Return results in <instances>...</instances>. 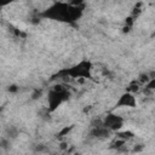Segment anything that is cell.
<instances>
[{"label": "cell", "mask_w": 155, "mask_h": 155, "mask_svg": "<svg viewBox=\"0 0 155 155\" xmlns=\"http://www.w3.org/2000/svg\"><path fill=\"white\" fill-rule=\"evenodd\" d=\"M116 105H117V108H134L137 105L134 94L128 91L126 93H122L120 96L119 101L116 102Z\"/></svg>", "instance_id": "7a4b0ae2"}, {"label": "cell", "mask_w": 155, "mask_h": 155, "mask_svg": "<svg viewBox=\"0 0 155 155\" xmlns=\"http://www.w3.org/2000/svg\"><path fill=\"white\" fill-rule=\"evenodd\" d=\"M17 90H18V88H17V86H15V85H12L11 87H8V91H10V92H16Z\"/></svg>", "instance_id": "277c9868"}, {"label": "cell", "mask_w": 155, "mask_h": 155, "mask_svg": "<svg viewBox=\"0 0 155 155\" xmlns=\"http://www.w3.org/2000/svg\"><path fill=\"white\" fill-rule=\"evenodd\" d=\"M13 0H0V7H4V6H7L12 2Z\"/></svg>", "instance_id": "3957f363"}, {"label": "cell", "mask_w": 155, "mask_h": 155, "mask_svg": "<svg viewBox=\"0 0 155 155\" xmlns=\"http://www.w3.org/2000/svg\"><path fill=\"white\" fill-rule=\"evenodd\" d=\"M102 125L105 126L107 128H109L111 132L114 131H120V128H122L124 126V119L119 115L115 114H109L105 116V119L102 121Z\"/></svg>", "instance_id": "6da1fadb"}]
</instances>
